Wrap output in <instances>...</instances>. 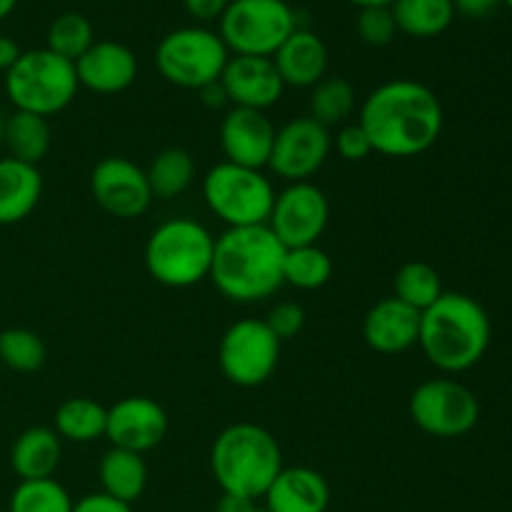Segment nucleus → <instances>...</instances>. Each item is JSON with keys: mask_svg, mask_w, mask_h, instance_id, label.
I'll return each instance as SVG.
<instances>
[{"mask_svg": "<svg viewBox=\"0 0 512 512\" xmlns=\"http://www.w3.org/2000/svg\"><path fill=\"white\" fill-rule=\"evenodd\" d=\"M183 5L190 18H195L198 23H213V20L223 18L230 0H183Z\"/></svg>", "mask_w": 512, "mask_h": 512, "instance_id": "4c0bfd02", "label": "nucleus"}, {"mask_svg": "<svg viewBox=\"0 0 512 512\" xmlns=\"http://www.w3.org/2000/svg\"><path fill=\"white\" fill-rule=\"evenodd\" d=\"M90 193L95 203L113 218H140L153 203L148 175L128 158H103L90 173Z\"/></svg>", "mask_w": 512, "mask_h": 512, "instance_id": "4468645a", "label": "nucleus"}, {"mask_svg": "<svg viewBox=\"0 0 512 512\" xmlns=\"http://www.w3.org/2000/svg\"><path fill=\"white\" fill-rule=\"evenodd\" d=\"M200 95H203V103L208 105V108H223L225 103H228V95H225V88L223 83H210L205 85V88L198 90Z\"/></svg>", "mask_w": 512, "mask_h": 512, "instance_id": "37998d69", "label": "nucleus"}, {"mask_svg": "<svg viewBox=\"0 0 512 512\" xmlns=\"http://www.w3.org/2000/svg\"><path fill=\"white\" fill-rule=\"evenodd\" d=\"M60 458H63V445H60L58 433L43 428V425L20 433L18 440L13 443V450H10V465H13L20 483L23 480L53 478Z\"/></svg>", "mask_w": 512, "mask_h": 512, "instance_id": "5701e85b", "label": "nucleus"}, {"mask_svg": "<svg viewBox=\"0 0 512 512\" xmlns=\"http://www.w3.org/2000/svg\"><path fill=\"white\" fill-rule=\"evenodd\" d=\"M455 13H463L468 18H485L500 5V0H453Z\"/></svg>", "mask_w": 512, "mask_h": 512, "instance_id": "a19ab883", "label": "nucleus"}, {"mask_svg": "<svg viewBox=\"0 0 512 512\" xmlns=\"http://www.w3.org/2000/svg\"><path fill=\"white\" fill-rule=\"evenodd\" d=\"M50 143H53V130L43 115L15 110L8 120H3V145L8 148L10 158L20 163L38 165L48 155Z\"/></svg>", "mask_w": 512, "mask_h": 512, "instance_id": "393cba45", "label": "nucleus"}, {"mask_svg": "<svg viewBox=\"0 0 512 512\" xmlns=\"http://www.w3.org/2000/svg\"><path fill=\"white\" fill-rule=\"evenodd\" d=\"M15 5H18V0H0V20L8 18L15 10Z\"/></svg>", "mask_w": 512, "mask_h": 512, "instance_id": "c03bdc74", "label": "nucleus"}, {"mask_svg": "<svg viewBox=\"0 0 512 512\" xmlns=\"http://www.w3.org/2000/svg\"><path fill=\"white\" fill-rule=\"evenodd\" d=\"M355 30H358L360 40L373 48H385L398 35V25H395L393 10L390 5H370V8H360L358 18H355Z\"/></svg>", "mask_w": 512, "mask_h": 512, "instance_id": "f704fd0d", "label": "nucleus"}, {"mask_svg": "<svg viewBox=\"0 0 512 512\" xmlns=\"http://www.w3.org/2000/svg\"><path fill=\"white\" fill-rule=\"evenodd\" d=\"M218 35L233 55L273 58L298 28L295 10L285 0H230Z\"/></svg>", "mask_w": 512, "mask_h": 512, "instance_id": "1a4fd4ad", "label": "nucleus"}, {"mask_svg": "<svg viewBox=\"0 0 512 512\" xmlns=\"http://www.w3.org/2000/svg\"><path fill=\"white\" fill-rule=\"evenodd\" d=\"M75 75L83 88L98 95L123 93L138 78V58L128 45L115 40H95L75 60Z\"/></svg>", "mask_w": 512, "mask_h": 512, "instance_id": "a211bd4d", "label": "nucleus"}, {"mask_svg": "<svg viewBox=\"0 0 512 512\" xmlns=\"http://www.w3.org/2000/svg\"><path fill=\"white\" fill-rule=\"evenodd\" d=\"M500 3H505V5H508V8L512 10V0H500Z\"/></svg>", "mask_w": 512, "mask_h": 512, "instance_id": "de8ad7c7", "label": "nucleus"}, {"mask_svg": "<svg viewBox=\"0 0 512 512\" xmlns=\"http://www.w3.org/2000/svg\"><path fill=\"white\" fill-rule=\"evenodd\" d=\"M275 133L265 110L233 108L220 125V148L228 163L263 170L273 153Z\"/></svg>", "mask_w": 512, "mask_h": 512, "instance_id": "f3484780", "label": "nucleus"}, {"mask_svg": "<svg viewBox=\"0 0 512 512\" xmlns=\"http://www.w3.org/2000/svg\"><path fill=\"white\" fill-rule=\"evenodd\" d=\"M348 3L358 5V8H370V5H393V0H348Z\"/></svg>", "mask_w": 512, "mask_h": 512, "instance_id": "a18cd8bd", "label": "nucleus"}, {"mask_svg": "<svg viewBox=\"0 0 512 512\" xmlns=\"http://www.w3.org/2000/svg\"><path fill=\"white\" fill-rule=\"evenodd\" d=\"M418 345L428 363L443 373H465L488 353V313L470 295L443 293L420 313Z\"/></svg>", "mask_w": 512, "mask_h": 512, "instance_id": "7ed1b4c3", "label": "nucleus"}, {"mask_svg": "<svg viewBox=\"0 0 512 512\" xmlns=\"http://www.w3.org/2000/svg\"><path fill=\"white\" fill-rule=\"evenodd\" d=\"M333 138L330 130L313 118H295L275 133L268 168L288 183H305L328 160Z\"/></svg>", "mask_w": 512, "mask_h": 512, "instance_id": "ddd939ff", "label": "nucleus"}, {"mask_svg": "<svg viewBox=\"0 0 512 512\" xmlns=\"http://www.w3.org/2000/svg\"><path fill=\"white\" fill-rule=\"evenodd\" d=\"M285 245L268 225L228 228L215 238L210 280L235 303H258L283 285Z\"/></svg>", "mask_w": 512, "mask_h": 512, "instance_id": "f03ea898", "label": "nucleus"}, {"mask_svg": "<svg viewBox=\"0 0 512 512\" xmlns=\"http://www.w3.org/2000/svg\"><path fill=\"white\" fill-rule=\"evenodd\" d=\"M355 110V88L345 78H323L310 93V118L323 128L345 125Z\"/></svg>", "mask_w": 512, "mask_h": 512, "instance_id": "7c9ffc66", "label": "nucleus"}, {"mask_svg": "<svg viewBox=\"0 0 512 512\" xmlns=\"http://www.w3.org/2000/svg\"><path fill=\"white\" fill-rule=\"evenodd\" d=\"M148 185L153 198L170 200L183 195L190 188L195 178V160L188 150L183 148H165L150 160L148 170Z\"/></svg>", "mask_w": 512, "mask_h": 512, "instance_id": "cd10ccee", "label": "nucleus"}, {"mask_svg": "<svg viewBox=\"0 0 512 512\" xmlns=\"http://www.w3.org/2000/svg\"><path fill=\"white\" fill-rule=\"evenodd\" d=\"M230 50L215 30L203 25L170 30L155 48V65L168 83L185 90H200L218 83L228 65Z\"/></svg>", "mask_w": 512, "mask_h": 512, "instance_id": "6e6552de", "label": "nucleus"}, {"mask_svg": "<svg viewBox=\"0 0 512 512\" xmlns=\"http://www.w3.org/2000/svg\"><path fill=\"white\" fill-rule=\"evenodd\" d=\"M98 475L100 485H103L100 493L110 495L125 505H133L148 485V465H145L143 455L123 448H110L103 455Z\"/></svg>", "mask_w": 512, "mask_h": 512, "instance_id": "b1692460", "label": "nucleus"}, {"mask_svg": "<svg viewBox=\"0 0 512 512\" xmlns=\"http://www.w3.org/2000/svg\"><path fill=\"white\" fill-rule=\"evenodd\" d=\"M43 338L28 328H8L0 333V363L15 373H35L45 363Z\"/></svg>", "mask_w": 512, "mask_h": 512, "instance_id": "72a5a7b5", "label": "nucleus"}, {"mask_svg": "<svg viewBox=\"0 0 512 512\" xmlns=\"http://www.w3.org/2000/svg\"><path fill=\"white\" fill-rule=\"evenodd\" d=\"M73 512H133L130 505L120 503V500L110 498L105 493H93L80 498L78 503L73 505Z\"/></svg>", "mask_w": 512, "mask_h": 512, "instance_id": "58836bf2", "label": "nucleus"}, {"mask_svg": "<svg viewBox=\"0 0 512 512\" xmlns=\"http://www.w3.org/2000/svg\"><path fill=\"white\" fill-rule=\"evenodd\" d=\"M215 512H270V510L265 508V505H258V500L223 493V498L218 500V508H215Z\"/></svg>", "mask_w": 512, "mask_h": 512, "instance_id": "ea45409f", "label": "nucleus"}, {"mask_svg": "<svg viewBox=\"0 0 512 512\" xmlns=\"http://www.w3.org/2000/svg\"><path fill=\"white\" fill-rule=\"evenodd\" d=\"M78 75L75 63L60 58L53 50H25L18 63L5 73V93L15 110L50 115L68 108L78 95Z\"/></svg>", "mask_w": 512, "mask_h": 512, "instance_id": "423d86ee", "label": "nucleus"}, {"mask_svg": "<svg viewBox=\"0 0 512 512\" xmlns=\"http://www.w3.org/2000/svg\"><path fill=\"white\" fill-rule=\"evenodd\" d=\"M390 10L398 33L420 40L438 38L455 20L453 0H393Z\"/></svg>", "mask_w": 512, "mask_h": 512, "instance_id": "a878e982", "label": "nucleus"}, {"mask_svg": "<svg viewBox=\"0 0 512 512\" xmlns=\"http://www.w3.org/2000/svg\"><path fill=\"white\" fill-rule=\"evenodd\" d=\"M73 500L58 480H23L10 495V512H73Z\"/></svg>", "mask_w": 512, "mask_h": 512, "instance_id": "473e14b6", "label": "nucleus"}, {"mask_svg": "<svg viewBox=\"0 0 512 512\" xmlns=\"http://www.w3.org/2000/svg\"><path fill=\"white\" fill-rule=\"evenodd\" d=\"M265 325L273 330L275 338L283 343V340L295 338V335L303 330L305 325V310L298 303H278L275 308H270Z\"/></svg>", "mask_w": 512, "mask_h": 512, "instance_id": "e433bc0d", "label": "nucleus"}, {"mask_svg": "<svg viewBox=\"0 0 512 512\" xmlns=\"http://www.w3.org/2000/svg\"><path fill=\"white\" fill-rule=\"evenodd\" d=\"M225 378L238 388H258L273 378L280 363V340L265 320H238L225 330L218 348Z\"/></svg>", "mask_w": 512, "mask_h": 512, "instance_id": "9d476101", "label": "nucleus"}, {"mask_svg": "<svg viewBox=\"0 0 512 512\" xmlns=\"http://www.w3.org/2000/svg\"><path fill=\"white\" fill-rule=\"evenodd\" d=\"M263 500L270 512H325L330 485L313 468H283Z\"/></svg>", "mask_w": 512, "mask_h": 512, "instance_id": "412c9836", "label": "nucleus"}, {"mask_svg": "<svg viewBox=\"0 0 512 512\" xmlns=\"http://www.w3.org/2000/svg\"><path fill=\"white\" fill-rule=\"evenodd\" d=\"M43 195V175L38 165L0 158V225L28 218Z\"/></svg>", "mask_w": 512, "mask_h": 512, "instance_id": "4be33fe9", "label": "nucleus"}, {"mask_svg": "<svg viewBox=\"0 0 512 512\" xmlns=\"http://www.w3.org/2000/svg\"><path fill=\"white\" fill-rule=\"evenodd\" d=\"M393 288V298L410 305V308L418 310V313L428 310L430 305L445 293L438 270H435L433 265L423 263V260H410V263H405L403 268L395 273Z\"/></svg>", "mask_w": 512, "mask_h": 512, "instance_id": "c85d7f7f", "label": "nucleus"}, {"mask_svg": "<svg viewBox=\"0 0 512 512\" xmlns=\"http://www.w3.org/2000/svg\"><path fill=\"white\" fill-rule=\"evenodd\" d=\"M165 435H168V415L153 398L130 395L108 408L105 438L110 440L113 448L143 455L158 448Z\"/></svg>", "mask_w": 512, "mask_h": 512, "instance_id": "2eb2a0df", "label": "nucleus"}, {"mask_svg": "<svg viewBox=\"0 0 512 512\" xmlns=\"http://www.w3.org/2000/svg\"><path fill=\"white\" fill-rule=\"evenodd\" d=\"M210 468L223 493L260 500L283 470V453L273 433L255 423H235L215 438Z\"/></svg>", "mask_w": 512, "mask_h": 512, "instance_id": "20e7f679", "label": "nucleus"}, {"mask_svg": "<svg viewBox=\"0 0 512 512\" xmlns=\"http://www.w3.org/2000/svg\"><path fill=\"white\" fill-rule=\"evenodd\" d=\"M360 125L373 153L388 158H415L438 143L443 133L440 98L418 80H390L375 88L360 108Z\"/></svg>", "mask_w": 512, "mask_h": 512, "instance_id": "f257e3e1", "label": "nucleus"}, {"mask_svg": "<svg viewBox=\"0 0 512 512\" xmlns=\"http://www.w3.org/2000/svg\"><path fill=\"white\" fill-rule=\"evenodd\" d=\"M420 313L398 298H385L368 310L363 338L368 348L383 355H398L418 345Z\"/></svg>", "mask_w": 512, "mask_h": 512, "instance_id": "6ab92c4d", "label": "nucleus"}, {"mask_svg": "<svg viewBox=\"0 0 512 512\" xmlns=\"http://www.w3.org/2000/svg\"><path fill=\"white\" fill-rule=\"evenodd\" d=\"M215 238L198 220L175 218L153 230L145 245V268L165 288H190L210 278Z\"/></svg>", "mask_w": 512, "mask_h": 512, "instance_id": "39448f33", "label": "nucleus"}, {"mask_svg": "<svg viewBox=\"0 0 512 512\" xmlns=\"http://www.w3.org/2000/svg\"><path fill=\"white\" fill-rule=\"evenodd\" d=\"M330 203L323 190L305 183H290L283 193L275 195L273 213L268 218V228L275 238L288 248L318 245V238L328 228Z\"/></svg>", "mask_w": 512, "mask_h": 512, "instance_id": "f8f14e48", "label": "nucleus"}, {"mask_svg": "<svg viewBox=\"0 0 512 512\" xmlns=\"http://www.w3.org/2000/svg\"><path fill=\"white\" fill-rule=\"evenodd\" d=\"M95 43L93 23L85 18L83 13H63L50 23L48 38H45V48L53 50L60 58L75 60Z\"/></svg>", "mask_w": 512, "mask_h": 512, "instance_id": "2f4dec72", "label": "nucleus"}, {"mask_svg": "<svg viewBox=\"0 0 512 512\" xmlns=\"http://www.w3.org/2000/svg\"><path fill=\"white\" fill-rule=\"evenodd\" d=\"M203 198L210 213H215V218L223 220L228 228H248L268 225L275 190L263 170L243 168L225 160L205 175Z\"/></svg>", "mask_w": 512, "mask_h": 512, "instance_id": "0eeeda50", "label": "nucleus"}, {"mask_svg": "<svg viewBox=\"0 0 512 512\" xmlns=\"http://www.w3.org/2000/svg\"><path fill=\"white\" fill-rule=\"evenodd\" d=\"M410 418L433 438H460L478 425L480 403L458 380L435 378L410 395Z\"/></svg>", "mask_w": 512, "mask_h": 512, "instance_id": "9b49d317", "label": "nucleus"}, {"mask_svg": "<svg viewBox=\"0 0 512 512\" xmlns=\"http://www.w3.org/2000/svg\"><path fill=\"white\" fill-rule=\"evenodd\" d=\"M273 63L285 88H313L328 73V45L313 30L295 28L275 50Z\"/></svg>", "mask_w": 512, "mask_h": 512, "instance_id": "aec40b11", "label": "nucleus"}, {"mask_svg": "<svg viewBox=\"0 0 512 512\" xmlns=\"http://www.w3.org/2000/svg\"><path fill=\"white\" fill-rule=\"evenodd\" d=\"M335 150L343 160H350V163H358V160H365L370 153H373V143H370L368 133L363 130L360 123H345L340 125L338 135H335Z\"/></svg>", "mask_w": 512, "mask_h": 512, "instance_id": "c9c22d12", "label": "nucleus"}, {"mask_svg": "<svg viewBox=\"0 0 512 512\" xmlns=\"http://www.w3.org/2000/svg\"><path fill=\"white\" fill-rule=\"evenodd\" d=\"M220 83L233 108L250 110H268L283 98L285 90L273 58H255V55H230Z\"/></svg>", "mask_w": 512, "mask_h": 512, "instance_id": "dca6fc26", "label": "nucleus"}, {"mask_svg": "<svg viewBox=\"0 0 512 512\" xmlns=\"http://www.w3.org/2000/svg\"><path fill=\"white\" fill-rule=\"evenodd\" d=\"M20 55H23L20 45L15 43L13 38H8V35H0V70L8 73V70L18 63Z\"/></svg>", "mask_w": 512, "mask_h": 512, "instance_id": "79ce46f5", "label": "nucleus"}, {"mask_svg": "<svg viewBox=\"0 0 512 512\" xmlns=\"http://www.w3.org/2000/svg\"><path fill=\"white\" fill-rule=\"evenodd\" d=\"M0 145H3V118H0Z\"/></svg>", "mask_w": 512, "mask_h": 512, "instance_id": "49530a36", "label": "nucleus"}, {"mask_svg": "<svg viewBox=\"0 0 512 512\" xmlns=\"http://www.w3.org/2000/svg\"><path fill=\"white\" fill-rule=\"evenodd\" d=\"M108 408L90 398H70L55 410V433L70 443H93L105 435Z\"/></svg>", "mask_w": 512, "mask_h": 512, "instance_id": "bb28decb", "label": "nucleus"}, {"mask_svg": "<svg viewBox=\"0 0 512 512\" xmlns=\"http://www.w3.org/2000/svg\"><path fill=\"white\" fill-rule=\"evenodd\" d=\"M333 278V260L318 245H303V248L285 250L283 283L298 290H318Z\"/></svg>", "mask_w": 512, "mask_h": 512, "instance_id": "c756f323", "label": "nucleus"}]
</instances>
